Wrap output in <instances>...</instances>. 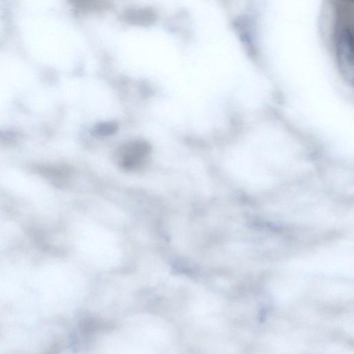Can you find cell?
I'll return each mask as SVG.
<instances>
[{
  "label": "cell",
  "instance_id": "6da1fadb",
  "mask_svg": "<svg viewBox=\"0 0 354 354\" xmlns=\"http://www.w3.org/2000/svg\"><path fill=\"white\" fill-rule=\"evenodd\" d=\"M353 36L348 28L340 30L337 39V58L340 72L348 83L354 78Z\"/></svg>",
  "mask_w": 354,
  "mask_h": 354
},
{
  "label": "cell",
  "instance_id": "7a4b0ae2",
  "mask_svg": "<svg viewBox=\"0 0 354 354\" xmlns=\"http://www.w3.org/2000/svg\"><path fill=\"white\" fill-rule=\"evenodd\" d=\"M150 151L149 146L142 142H134L125 145L120 151V165L126 169L138 167L145 160Z\"/></svg>",
  "mask_w": 354,
  "mask_h": 354
}]
</instances>
